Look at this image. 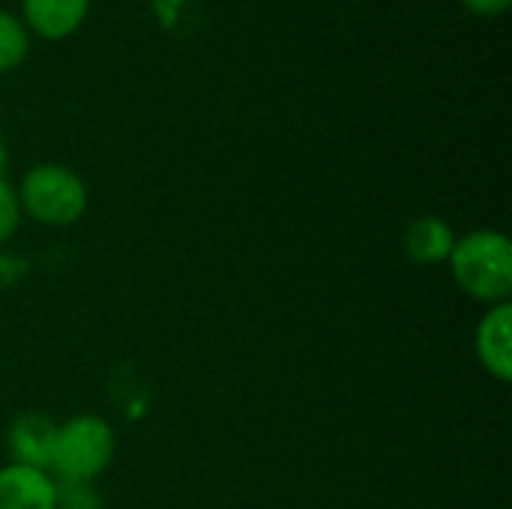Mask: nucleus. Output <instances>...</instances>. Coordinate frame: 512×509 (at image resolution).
I'll return each instance as SVG.
<instances>
[{"mask_svg": "<svg viewBox=\"0 0 512 509\" xmlns=\"http://www.w3.org/2000/svg\"><path fill=\"white\" fill-rule=\"evenodd\" d=\"M450 270L456 285L489 306L507 303L512 291V246L501 231H471L456 237L450 252Z\"/></svg>", "mask_w": 512, "mask_h": 509, "instance_id": "1", "label": "nucleus"}, {"mask_svg": "<svg viewBox=\"0 0 512 509\" xmlns=\"http://www.w3.org/2000/svg\"><path fill=\"white\" fill-rule=\"evenodd\" d=\"M18 195V207L30 213L36 222L51 228H66L78 222L87 210V186L84 180L63 165H36L24 174Z\"/></svg>", "mask_w": 512, "mask_h": 509, "instance_id": "2", "label": "nucleus"}, {"mask_svg": "<svg viewBox=\"0 0 512 509\" xmlns=\"http://www.w3.org/2000/svg\"><path fill=\"white\" fill-rule=\"evenodd\" d=\"M114 450V429L96 414H81L57 426L51 471H57V480L93 483L111 465Z\"/></svg>", "mask_w": 512, "mask_h": 509, "instance_id": "3", "label": "nucleus"}, {"mask_svg": "<svg viewBox=\"0 0 512 509\" xmlns=\"http://www.w3.org/2000/svg\"><path fill=\"white\" fill-rule=\"evenodd\" d=\"M57 444V423L45 414H21L6 432V447L15 465H27L36 471H51Z\"/></svg>", "mask_w": 512, "mask_h": 509, "instance_id": "4", "label": "nucleus"}, {"mask_svg": "<svg viewBox=\"0 0 512 509\" xmlns=\"http://www.w3.org/2000/svg\"><path fill=\"white\" fill-rule=\"evenodd\" d=\"M474 348L477 357L483 363V369L498 378L501 384H507L512 378V306L510 303H498L489 306V312L483 315V321L477 324V336H474Z\"/></svg>", "mask_w": 512, "mask_h": 509, "instance_id": "5", "label": "nucleus"}, {"mask_svg": "<svg viewBox=\"0 0 512 509\" xmlns=\"http://www.w3.org/2000/svg\"><path fill=\"white\" fill-rule=\"evenodd\" d=\"M54 477L9 462L0 468V509H54Z\"/></svg>", "mask_w": 512, "mask_h": 509, "instance_id": "6", "label": "nucleus"}, {"mask_svg": "<svg viewBox=\"0 0 512 509\" xmlns=\"http://www.w3.org/2000/svg\"><path fill=\"white\" fill-rule=\"evenodd\" d=\"M405 252L411 261L417 264H441L450 258L453 246H456V234L453 228L438 219V216H420L408 225L405 231Z\"/></svg>", "mask_w": 512, "mask_h": 509, "instance_id": "7", "label": "nucleus"}, {"mask_svg": "<svg viewBox=\"0 0 512 509\" xmlns=\"http://www.w3.org/2000/svg\"><path fill=\"white\" fill-rule=\"evenodd\" d=\"M90 0H24L27 24L45 39L69 36L87 15Z\"/></svg>", "mask_w": 512, "mask_h": 509, "instance_id": "8", "label": "nucleus"}, {"mask_svg": "<svg viewBox=\"0 0 512 509\" xmlns=\"http://www.w3.org/2000/svg\"><path fill=\"white\" fill-rule=\"evenodd\" d=\"M27 54V30L18 18L0 9V72L15 69Z\"/></svg>", "mask_w": 512, "mask_h": 509, "instance_id": "9", "label": "nucleus"}, {"mask_svg": "<svg viewBox=\"0 0 512 509\" xmlns=\"http://www.w3.org/2000/svg\"><path fill=\"white\" fill-rule=\"evenodd\" d=\"M54 509H102V498L93 483L81 480H54Z\"/></svg>", "mask_w": 512, "mask_h": 509, "instance_id": "10", "label": "nucleus"}, {"mask_svg": "<svg viewBox=\"0 0 512 509\" xmlns=\"http://www.w3.org/2000/svg\"><path fill=\"white\" fill-rule=\"evenodd\" d=\"M21 219V207H18V195L15 189L0 177V246L15 234Z\"/></svg>", "mask_w": 512, "mask_h": 509, "instance_id": "11", "label": "nucleus"}, {"mask_svg": "<svg viewBox=\"0 0 512 509\" xmlns=\"http://www.w3.org/2000/svg\"><path fill=\"white\" fill-rule=\"evenodd\" d=\"M471 12H477V15H486V18H492V15H501V12H507L510 9L512 0H462Z\"/></svg>", "mask_w": 512, "mask_h": 509, "instance_id": "12", "label": "nucleus"}, {"mask_svg": "<svg viewBox=\"0 0 512 509\" xmlns=\"http://www.w3.org/2000/svg\"><path fill=\"white\" fill-rule=\"evenodd\" d=\"M6 165H9V150H6V138H3V132H0V177H3V171H6Z\"/></svg>", "mask_w": 512, "mask_h": 509, "instance_id": "13", "label": "nucleus"}]
</instances>
